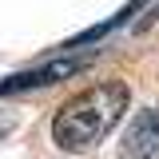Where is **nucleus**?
Returning <instances> with one entry per match:
<instances>
[{"mask_svg": "<svg viewBox=\"0 0 159 159\" xmlns=\"http://www.w3.org/2000/svg\"><path fill=\"white\" fill-rule=\"evenodd\" d=\"M151 20H159V8H155V12H151Z\"/></svg>", "mask_w": 159, "mask_h": 159, "instance_id": "20e7f679", "label": "nucleus"}, {"mask_svg": "<svg viewBox=\"0 0 159 159\" xmlns=\"http://www.w3.org/2000/svg\"><path fill=\"white\" fill-rule=\"evenodd\" d=\"M127 111V84L123 80H107L88 92L72 96L52 119V139L64 151H88L116 127Z\"/></svg>", "mask_w": 159, "mask_h": 159, "instance_id": "f257e3e1", "label": "nucleus"}, {"mask_svg": "<svg viewBox=\"0 0 159 159\" xmlns=\"http://www.w3.org/2000/svg\"><path fill=\"white\" fill-rule=\"evenodd\" d=\"M88 64V56L80 60H56V64H48V68H40V72H28V76H16L8 80V84H0V92H20V88H40V84H56V80L72 76V72H80Z\"/></svg>", "mask_w": 159, "mask_h": 159, "instance_id": "7ed1b4c3", "label": "nucleus"}, {"mask_svg": "<svg viewBox=\"0 0 159 159\" xmlns=\"http://www.w3.org/2000/svg\"><path fill=\"white\" fill-rule=\"evenodd\" d=\"M155 155H159V111L147 107L131 119L123 147H119V159H155Z\"/></svg>", "mask_w": 159, "mask_h": 159, "instance_id": "f03ea898", "label": "nucleus"}]
</instances>
